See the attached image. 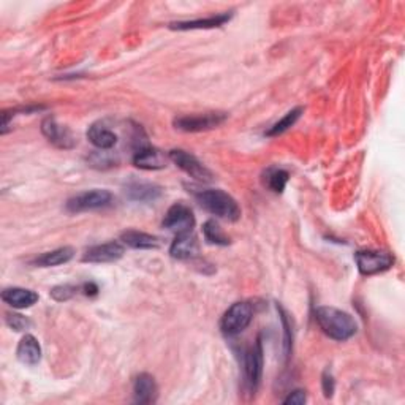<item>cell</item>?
Masks as SVG:
<instances>
[{"label": "cell", "instance_id": "obj_1", "mask_svg": "<svg viewBox=\"0 0 405 405\" xmlns=\"http://www.w3.org/2000/svg\"><path fill=\"white\" fill-rule=\"evenodd\" d=\"M314 315L318 326L321 328V331L328 338L339 340V342L349 340L358 331V325L353 320V317L340 309L321 305V308H317L314 310Z\"/></svg>", "mask_w": 405, "mask_h": 405}, {"label": "cell", "instance_id": "obj_2", "mask_svg": "<svg viewBox=\"0 0 405 405\" xmlns=\"http://www.w3.org/2000/svg\"><path fill=\"white\" fill-rule=\"evenodd\" d=\"M196 201L205 207L206 211H209L214 216L227 219V221H238L241 217V209L238 202L233 196L228 195L227 192L219 189H207V190H198L193 192Z\"/></svg>", "mask_w": 405, "mask_h": 405}, {"label": "cell", "instance_id": "obj_3", "mask_svg": "<svg viewBox=\"0 0 405 405\" xmlns=\"http://www.w3.org/2000/svg\"><path fill=\"white\" fill-rule=\"evenodd\" d=\"M253 318L252 305L241 301V303H235L231 308L225 312L221 320V329L225 335H238L244 329L251 325Z\"/></svg>", "mask_w": 405, "mask_h": 405}, {"label": "cell", "instance_id": "obj_4", "mask_svg": "<svg viewBox=\"0 0 405 405\" xmlns=\"http://www.w3.org/2000/svg\"><path fill=\"white\" fill-rule=\"evenodd\" d=\"M228 114L225 113H205V114H190L181 116V118L175 119V127L177 130L196 133V132H206L211 129H216L221 124L227 120Z\"/></svg>", "mask_w": 405, "mask_h": 405}, {"label": "cell", "instance_id": "obj_5", "mask_svg": "<svg viewBox=\"0 0 405 405\" xmlns=\"http://www.w3.org/2000/svg\"><path fill=\"white\" fill-rule=\"evenodd\" d=\"M358 269L363 276H374L385 273L395 264V258L391 253L380 251H358L355 253Z\"/></svg>", "mask_w": 405, "mask_h": 405}, {"label": "cell", "instance_id": "obj_6", "mask_svg": "<svg viewBox=\"0 0 405 405\" xmlns=\"http://www.w3.org/2000/svg\"><path fill=\"white\" fill-rule=\"evenodd\" d=\"M170 160L177 168H181L184 173H187L190 177H193L198 182H211L212 173L195 157V155L185 152L182 149H173L170 152Z\"/></svg>", "mask_w": 405, "mask_h": 405}, {"label": "cell", "instance_id": "obj_7", "mask_svg": "<svg viewBox=\"0 0 405 405\" xmlns=\"http://www.w3.org/2000/svg\"><path fill=\"white\" fill-rule=\"evenodd\" d=\"M113 195L108 190H90V192L79 193L67 201V211L84 212L102 209L111 205Z\"/></svg>", "mask_w": 405, "mask_h": 405}, {"label": "cell", "instance_id": "obj_8", "mask_svg": "<svg viewBox=\"0 0 405 405\" xmlns=\"http://www.w3.org/2000/svg\"><path fill=\"white\" fill-rule=\"evenodd\" d=\"M244 375L247 386L251 388V391H255L260 381H262L263 375V345L260 338L257 339V342L246 351Z\"/></svg>", "mask_w": 405, "mask_h": 405}, {"label": "cell", "instance_id": "obj_9", "mask_svg": "<svg viewBox=\"0 0 405 405\" xmlns=\"http://www.w3.org/2000/svg\"><path fill=\"white\" fill-rule=\"evenodd\" d=\"M195 225L193 212L189 206L182 205V202H176L168 209L166 216L164 219V227L170 231H176V233H187L192 231Z\"/></svg>", "mask_w": 405, "mask_h": 405}, {"label": "cell", "instance_id": "obj_10", "mask_svg": "<svg viewBox=\"0 0 405 405\" xmlns=\"http://www.w3.org/2000/svg\"><path fill=\"white\" fill-rule=\"evenodd\" d=\"M42 133L46 136V140L61 149H72L74 148V144H77V138L73 136L72 130L57 124V120L54 118H51V116L43 119Z\"/></svg>", "mask_w": 405, "mask_h": 405}, {"label": "cell", "instance_id": "obj_11", "mask_svg": "<svg viewBox=\"0 0 405 405\" xmlns=\"http://www.w3.org/2000/svg\"><path fill=\"white\" fill-rule=\"evenodd\" d=\"M124 246L119 242H106L102 246H94L86 251L83 262L86 263H114L124 257Z\"/></svg>", "mask_w": 405, "mask_h": 405}, {"label": "cell", "instance_id": "obj_12", "mask_svg": "<svg viewBox=\"0 0 405 405\" xmlns=\"http://www.w3.org/2000/svg\"><path fill=\"white\" fill-rule=\"evenodd\" d=\"M198 252H200L198 239H196V236L192 231L179 233L170 247L171 257L176 260H192L198 255Z\"/></svg>", "mask_w": 405, "mask_h": 405}, {"label": "cell", "instance_id": "obj_13", "mask_svg": "<svg viewBox=\"0 0 405 405\" xmlns=\"http://www.w3.org/2000/svg\"><path fill=\"white\" fill-rule=\"evenodd\" d=\"M159 395V388L155 379L149 374H140L133 383V401L136 404L155 402Z\"/></svg>", "mask_w": 405, "mask_h": 405}, {"label": "cell", "instance_id": "obj_14", "mask_svg": "<svg viewBox=\"0 0 405 405\" xmlns=\"http://www.w3.org/2000/svg\"><path fill=\"white\" fill-rule=\"evenodd\" d=\"M2 299L13 309H27L37 303L38 294L32 290H26V288L13 287L5 288L2 292Z\"/></svg>", "mask_w": 405, "mask_h": 405}, {"label": "cell", "instance_id": "obj_15", "mask_svg": "<svg viewBox=\"0 0 405 405\" xmlns=\"http://www.w3.org/2000/svg\"><path fill=\"white\" fill-rule=\"evenodd\" d=\"M16 355H18V360L22 364H26V366H35L42 360V347H40L38 340L32 334H26L21 339Z\"/></svg>", "mask_w": 405, "mask_h": 405}, {"label": "cell", "instance_id": "obj_16", "mask_svg": "<svg viewBox=\"0 0 405 405\" xmlns=\"http://www.w3.org/2000/svg\"><path fill=\"white\" fill-rule=\"evenodd\" d=\"M166 160L164 157V154L160 152L159 149H154V148H143L138 150L135 154V157H133V165L136 168H140V170H148V171H152V170H161V168H165L166 165Z\"/></svg>", "mask_w": 405, "mask_h": 405}, {"label": "cell", "instance_id": "obj_17", "mask_svg": "<svg viewBox=\"0 0 405 405\" xmlns=\"http://www.w3.org/2000/svg\"><path fill=\"white\" fill-rule=\"evenodd\" d=\"M125 195L133 201L152 202L161 196V189L150 182H132L125 187Z\"/></svg>", "mask_w": 405, "mask_h": 405}, {"label": "cell", "instance_id": "obj_18", "mask_svg": "<svg viewBox=\"0 0 405 405\" xmlns=\"http://www.w3.org/2000/svg\"><path fill=\"white\" fill-rule=\"evenodd\" d=\"M230 19H231V15L222 13L217 16H211V18H206V19L171 22L170 29H173V31H198V29H214V27L223 26L225 22H228Z\"/></svg>", "mask_w": 405, "mask_h": 405}, {"label": "cell", "instance_id": "obj_19", "mask_svg": "<svg viewBox=\"0 0 405 405\" xmlns=\"http://www.w3.org/2000/svg\"><path fill=\"white\" fill-rule=\"evenodd\" d=\"M120 241L132 248H140V251H150V248H159L160 239L157 236L143 233V231L129 230L120 235Z\"/></svg>", "mask_w": 405, "mask_h": 405}, {"label": "cell", "instance_id": "obj_20", "mask_svg": "<svg viewBox=\"0 0 405 405\" xmlns=\"http://www.w3.org/2000/svg\"><path fill=\"white\" fill-rule=\"evenodd\" d=\"M88 140L94 144L97 149L108 150L116 146V143H118V135L103 124H94L90 125L88 130Z\"/></svg>", "mask_w": 405, "mask_h": 405}, {"label": "cell", "instance_id": "obj_21", "mask_svg": "<svg viewBox=\"0 0 405 405\" xmlns=\"http://www.w3.org/2000/svg\"><path fill=\"white\" fill-rule=\"evenodd\" d=\"M74 257V248L73 247H61L56 248L53 252H46L43 255L37 257L33 260L32 264L42 266V268H53V266H61L70 262Z\"/></svg>", "mask_w": 405, "mask_h": 405}, {"label": "cell", "instance_id": "obj_22", "mask_svg": "<svg viewBox=\"0 0 405 405\" xmlns=\"http://www.w3.org/2000/svg\"><path fill=\"white\" fill-rule=\"evenodd\" d=\"M288 179H290V175H288V171L282 170V168H269V170L264 173V184L268 185V189L274 193L283 192V189H285L288 184Z\"/></svg>", "mask_w": 405, "mask_h": 405}, {"label": "cell", "instance_id": "obj_23", "mask_svg": "<svg viewBox=\"0 0 405 405\" xmlns=\"http://www.w3.org/2000/svg\"><path fill=\"white\" fill-rule=\"evenodd\" d=\"M304 113V108H294L292 109L290 113H287L285 116L280 120H277V122L271 127V129L266 132V136H279L282 133H285L288 129H292V127L298 122V119L301 118V114Z\"/></svg>", "mask_w": 405, "mask_h": 405}, {"label": "cell", "instance_id": "obj_24", "mask_svg": "<svg viewBox=\"0 0 405 405\" xmlns=\"http://www.w3.org/2000/svg\"><path fill=\"white\" fill-rule=\"evenodd\" d=\"M202 233H205V238L209 244H216V246L230 244V238L223 233L222 228L219 227V223L216 221H207L205 225H202Z\"/></svg>", "mask_w": 405, "mask_h": 405}, {"label": "cell", "instance_id": "obj_25", "mask_svg": "<svg viewBox=\"0 0 405 405\" xmlns=\"http://www.w3.org/2000/svg\"><path fill=\"white\" fill-rule=\"evenodd\" d=\"M77 292H78V287H74V285H57V287L53 288V290L49 292V294L56 301H59V303H62V301L72 299L74 294H77Z\"/></svg>", "mask_w": 405, "mask_h": 405}, {"label": "cell", "instance_id": "obj_26", "mask_svg": "<svg viewBox=\"0 0 405 405\" xmlns=\"http://www.w3.org/2000/svg\"><path fill=\"white\" fill-rule=\"evenodd\" d=\"M277 310L280 312V318H282V325H283V331H285V356L288 358L290 356V351H292V344H293V335H292V326H290V321H288L285 310H283L280 305H277Z\"/></svg>", "mask_w": 405, "mask_h": 405}, {"label": "cell", "instance_id": "obj_27", "mask_svg": "<svg viewBox=\"0 0 405 405\" xmlns=\"http://www.w3.org/2000/svg\"><path fill=\"white\" fill-rule=\"evenodd\" d=\"M5 320H7V325L11 329H15V331H26V329L31 328V321L19 314H7Z\"/></svg>", "mask_w": 405, "mask_h": 405}, {"label": "cell", "instance_id": "obj_28", "mask_svg": "<svg viewBox=\"0 0 405 405\" xmlns=\"http://www.w3.org/2000/svg\"><path fill=\"white\" fill-rule=\"evenodd\" d=\"M321 386H323V392H325L326 397H333L334 388H335V381L331 374V370L326 369L325 372L321 375Z\"/></svg>", "mask_w": 405, "mask_h": 405}, {"label": "cell", "instance_id": "obj_29", "mask_svg": "<svg viewBox=\"0 0 405 405\" xmlns=\"http://www.w3.org/2000/svg\"><path fill=\"white\" fill-rule=\"evenodd\" d=\"M305 401H308V397H305V391L303 390H296V391H293L288 395V397L283 399V404H287V405H301V404H304Z\"/></svg>", "mask_w": 405, "mask_h": 405}, {"label": "cell", "instance_id": "obj_30", "mask_svg": "<svg viewBox=\"0 0 405 405\" xmlns=\"http://www.w3.org/2000/svg\"><path fill=\"white\" fill-rule=\"evenodd\" d=\"M83 290H84V294H88V296H95V294L98 293V287L95 285V283H86V285H83Z\"/></svg>", "mask_w": 405, "mask_h": 405}]
</instances>
